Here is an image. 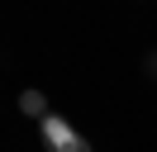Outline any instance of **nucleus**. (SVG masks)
Here are the masks:
<instances>
[{"instance_id":"f257e3e1","label":"nucleus","mask_w":157,"mask_h":152,"mask_svg":"<svg viewBox=\"0 0 157 152\" xmlns=\"http://www.w3.org/2000/svg\"><path fill=\"white\" fill-rule=\"evenodd\" d=\"M38 133H43V147H48V152H57V147H67V142L76 138V128H71V124L62 119V114H48V119L38 124Z\"/></svg>"},{"instance_id":"f03ea898","label":"nucleus","mask_w":157,"mask_h":152,"mask_svg":"<svg viewBox=\"0 0 157 152\" xmlns=\"http://www.w3.org/2000/svg\"><path fill=\"white\" fill-rule=\"evenodd\" d=\"M19 109L29 114V119L43 124V119H48V100H43V90H24V95H19Z\"/></svg>"},{"instance_id":"7ed1b4c3","label":"nucleus","mask_w":157,"mask_h":152,"mask_svg":"<svg viewBox=\"0 0 157 152\" xmlns=\"http://www.w3.org/2000/svg\"><path fill=\"white\" fill-rule=\"evenodd\" d=\"M57 152H90V142H86V138H81V133H76V138H71L67 147H57Z\"/></svg>"}]
</instances>
